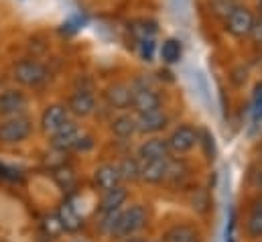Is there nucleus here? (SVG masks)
I'll list each match as a JSON object with an SVG mask.
<instances>
[{
    "mask_svg": "<svg viewBox=\"0 0 262 242\" xmlns=\"http://www.w3.org/2000/svg\"><path fill=\"white\" fill-rule=\"evenodd\" d=\"M250 183H252L256 189H260L262 191V169H256V171L250 175Z\"/></svg>",
    "mask_w": 262,
    "mask_h": 242,
    "instance_id": "30",
    "label": "nucleus"
},
{
    "mask_svg": "<svg viewBox=\"0 0 262 242\" xmlns=\"http://www.w3.org/2000/svg\"><path fill=\"white\" fill-rule=\"evenodd\" d=\"M146 220H148V212L140 204H134L128 210H120L116 226L112 230V236H116L120 240L128 238V236H134L138 230H142L146 226Z\"/></svg>",
    "mask_w": 262,
    "mask_h": 242,
    "instance_id": "1",
    "label": "nucleus"
},
{
    "mask_svg": "<svg viewBox=\"0 0 262 242\" xmlns=\"http://www.w3.org/2000/svg\"><path fill=\"white\" fill-rule=\"evenodd\" d=\"M236 6H238L236 0H209V10H211V14L217 16V18H222V21H224Z\"/></svg>",
    "mask_w": 262,
    "mask_h": 242,
    "instance_id": "22",
    "label": "nucleus"
},
{
    "mask_svg": "<svg viewBox=\"0 0 262 242\" xmlns=\"http://www.w3.org/2000/svg\"><path fill=\"white\" fill-rule=\"evenodd\" d=\"M110 130L118 138H130L132 134L136 132V116L126 114V112L118 114L116 118H112V122H110Z\"/></svg>",
    "mask_w": 262,
    "mask_h": 242,
    "instance_id": "18",
    "label": "nucleus"
},
{
    "mask_svg": "<svg viewBox=\"0 0 262 242\" xmlns=\"http://www.w3.org/2000/svg\"><path fill=\"white\" fill-rule=\"evenodd\" d=\"M94 147V140L90 138V136H79V140H77V145H75V151H88V149H92Z\"/></svg>",
    "mask_w": 262,
    "mask_h": 242,
    "instance_id": "29",
    "label": "nucleus"
},
{
    "mask_svg": "<svg viewBox=\"0 0 262 242\" xmlns=\"http://www.w3.org/2000/svg\"><path fill=\"white\" fill-rule=\"evenodd\" d=\"M67 110L73 116H77V118H85V116L94 114V110H96V98H94V94L88 92V90H79V92L71 94V98L67 102Z\"/></svg>",
    "mask_w": 262,
    "mask_h": 242,
    "instance_id": "12",
    "label": "nucleus"
},
{
    "mask_svg": "<svg viewBox=\"0 0 262 242\" xmlns=\"http://www.w3.org/2000/svg\"><path fill=\"white\" fill-rule=\"evenodd\" d=\"M246 234L250 238H262V214L250 212V216L246 220Z\"/></svg>",
    "mask_w": 262,
    "mask_h": 242,
    "instance_id": "24",
    "label": "nucleus"
},
{
    "mask_svg": "<svg viewBox=\"0 0 262 242\" xmlns=\"http://www.w3.org/2000/svg\"><path fill=\"white\" fill-rule=\"evenodd\" d=\"M167 179H169V159H163V161H140V182L157 185V183H163Z\"/></svg>",
    "mask_w": 262,
    "mask_h": 242,
    "instance_id": "11",
    "label": "nucleus"
},
{
    "mask_svg": "<svg viewBox=\"0 0 262 242\" xmlns=\"http://www.w3.org/2000/svg\"><path fill=\"white\" fill-rule=\"evenodd\" d=\"M167 114L163 112V108L150 110V112H142L136 114V132L140 134H157L167 126Z\"/></svg>",
    "mask_w": 262,
    "mask_h": 242,
    "instance_id": "7",
    "label": "nucleus"
},
{
    "mask_svg": "<svg viewBox=\"0 0 262 242\" xmlns=\"http://www.w3.org/2000/svg\"><path fill=\"white\" fill-rule=\"evenodd\" d=\"M128 197V191L124 185H116L108 191H104V197L100 201V212L102 214H110V212H120L124 201Z\"/></svg>",
    "mask_w": 262,
    "mask_h": 242,
    "instance_id": "16",
    "label": "nucleus"
},
{
    "mask_svg": "<svg viewBox=\"0 0 262 242\" xmlns=\"http://www.w3.org/2000/svg\"><path fill=\"white\" fill-rule=\"evenodd\" d=\"M45 230L49 232V236H55V234H59V232L63 230L59 216H49V218L45 220Z\"/></svg>",
    "mask_w": 262,
    "mask_h": 242,
    "instance_id": "27",
    "label": "nucleus"
},
{
    "mask_svg": "<svg viewBox=\"0 0 262 242\" xmlns=\"http://www.w3.org/2000/svg\"><path fill=\"white\" fill-rule=\"evenodd\" d=\"M248 37L252 39V43H254V45L262 47V16H258V18L254 21V27H252V31H250V35H248Z\"/></svg>",
    "mask_w": 262,
    "mask_h": 242,
    "instance_id": "28",
    "label": "nucleus"
},
{
    "mask_svg": "<svg viewBox=\"0 0 262 242\" xmlns=\"http://www.w3.org/2000/svg\"><path fill=\"white\" fill-rule=\"evenodd\" d=\"M79 136H81V132H79L77 124L67 120L59 130H55V132L51 134V145H53V149H57V151H71V149H75Z\"/></svg>",
    "mask_w": 262,
    "mask_h": 242,
    "instance_id": "10",
    "label": "nucleus"
},
{
    "mask_svg": "<svg viewBox=\"0 0 262 242\" xmlns=\"http://www.w3.org/2000/svg\"><path fill=\"white\" fill-rule=\"evenodd\" d=\"M183 55V47H181V41L177 39H167L163 45H161V59L169 65L177 63Z\"/></svg>",
    "mask_w": 262,
    "mask_h": 242,
    "instance_id": "20",
    "label": "nucleus"
},
{
    "mask_svg": "<svg viewBox=\"0 0 262 242\" xmlns=\"http://www.w3.org/2000/svg\"><path fill=\"white\" fill-rule=\"evenodd\" d=\"M163 242H201V234H199L195 226L177 224V226H173L165 232Z\"/></svg>",
    "mask_w": 262,
    "mask_h": 242,
    "instance_id": "17",
    "label": "nucleus"
},
{
    "mask_svg": "<svg viewBox=\"0 0 262 242\" xmlns=\"http://www.w3.org/2000/svg\"><path fill=\"white\" fill-rule=\"evenodd\" d=\"M27 96L20 90H6L0 94V116H18L27 108Z\"/></svg>",
    "mask_w": 262,
    "mask_h": 242,
    "instance_id": "9",
    "label": "nucleus"
},
{
    "mask_svg": "<svg viewBox=\"0 0 262 242\" xmlns=\"http://www.w3.org/2000/svg\"><path fill=\"white\" fill-rule=\"evenodd\" d=\"M167 143H169L171 153H175V155H185V153H189L191 149H195V145L199 143V132H197L193 126L183 124V126H177V128L171 132V136L167 138Z\"/></svg>",
    "mask_w": 262,
    "mask_h": 242,
    "instance_id": "5",
    "label": "nucleus"
},
{
    "mask_svg": "<svg viewBox=\"0 0 262 242\" xmlns=\"http://www.w3.org/2000/svg\"><path fill=\"white\" fill-rule=\"evenodd\" d=\"M130 108L136 112V114L157 110V108H161V96H159V94H157L152 88H146V86L132 88V104H130Z\"/></svg>",
    "mask_w": 262,
    "mask_h": 242,
    "instance_id": "6",
    "label": "nucleus"
},
{
    "mask_svg": "<svg viewBox=\"0 0 262 242\" xmlns=\"http://www.w3.org/2000/svg\"><path fill=\"white\" fill-rule=\"evenodd\" d=\"M254 21H256V16L252 14V10H250L248 6H244V4H238V6L224 18V27H226V31H228L232 37L244 39V37L250 35V31H252V27H254Z\"/></svg>",
    "mask_w": 262,
    "mask_h": 242,
    "instance_id": "3",
    "label": "nucleus"
},
{
    "mask_svg": "<svg viewBox=\"0 0 262 242\" xmlns=\"http://www.w3.org/2000/svg\"><path fill=\"white\" fill-rule=\"evenodd\" d=\"M250 212H258V214H262V195H258V197L252 201V208H250Z\"/></svg>",
    "mask_w": 262,
    "mask_h": 242,
    "instance_id": "31",
    "label": "nucleus"
},
{
    "mask_svg": "<svg viewBox=\"0 0 262 242\" xmlns=\"http://www.w3.org/2000/svg\"><path fill=\"white\" fill-rule=\"evenodd\" d=\"M33 132V122L27 116H10L0 122V143L2 145H18L29 138Z\"/></svg>",
    "mask_w": 262,
    "mask_h": 242,
    "instance_id": "4",
    "label": "nucleus"
},
{
    "mask_svg": "<svg viewBox=\"0 0 262 242\" xmlns=\"http://www.w3.org/2000/svg\"><path fill=\"white\" fill-rule=\"evenodd\" d=\"M12 75L25 88H39V86H43L47 82L49 71L41 61L27 57V59L16 61V65L12 69Z\"/></svg>",
    "mask_w": 262,
    "mask_h": 242,
    "instance_id": "2",
    "label": "nucleus"
},
{
    "mask_svg": "<svg viewBox=\"0 0 262 242\" xmlns=\"http://www.w3.org/2000/svg\"><path fill=\"white\" fill-rule=\"evenodd\" d=\"M140 57H142V61H152V57H155V41H152V37L140 41Z\"/></svg>",
    "mask_w": 262,
    "mask_h": 242,
    "instance_id": "26",
    "label": "nucleus"
},
{
    "mask_svg": "<svg viewBox=\"0 0 262 242\" xmlns=\"http://www.w3.org/2000/svg\"><path fill=\"white\" fill-rule=\"evenodd\" d=\"M118 169H120V175H122V182H136L140 179V161L138 157H126L118 163Z\"/></svg>",
    "mask_w": 262,
    "mask_h": 242,
    "instance_id": "21",
    "label": "nucleus"
},
{
    "mask_svg": "<svg viewBox=\"0 0 262 242\" xmlns=\"http://www.w3.org/2000/svg\"><path fill=\"white\" fill-rule=\"evenodd\" d=\"M69 120V110L63 104H51L45 108L43 116H41V128L47 134H53L55 130H59L66 122Z\"/></svg>",
    "mask_w": 262,
    "mask_h": 242,
    "instance_id": "14",
    "label": "nucleus"
},
{
    "mask_svg": "<svg viewBox=\"0 0 262 242\" xmlns=\"http://www.w3.org/2000/svg\"><path fill=\"white\" fill-rule=\"evenodd\" d=\"M57 216H59V220H61L63 230L75 232V230L81 226V218H79V214L75 212V208H73L69 201H63V204H61V208H59Z\"/></svg>",
    "mask_w": 262,
    "mask_h": 242,
    "instance_id": "19",
    "label": "nucleus"
},
{
    "mask_svg": "<svg viewBox=\"0 0 262 242\" xmlns=\"http://www.w3.org/2000/svg\"><path fill=\"white\" fill-rule=\"evenodd\" d=\"M122 242H148V240H144V238H140V236H128V238H122Z\"/></svg>",
    "mask_w": 262,
    "mask_h": 242,
    "instance_id": "32",
    "label": "nucleus"
},
{
    "mask_svg": "<svg viewBox=\"0 0 262 242\" xmlns=\"http://www.w3.org/2000/svg\"><path fill=\"white\" fill-rule=\"evenodd\" d=\"M104 98H106V102H108L110 108H114V110H126V108H130L132 104V88L126 86V84H122V82L112 84V86L106 88Z\"/></svg>",
    "mask_w": 262,
    "mask_h": 242,
    "instance_id": "13",
    "label": "nucleus"
},
{
    "mask_svg": "<svg viewBox=\"0 0 262 242\" xmlns=\"http://www.w3.org/2000/svg\"><path fill=\"white\" fill-rule=\"evenodd\" d=\"M258 12H260V16H262V0H258Z\"/></svg>",
    "mask_w": 262,
    "mask_h": 242,
    "instance_id": "33",
    "label": "nucleus"
},
{
    "mask_svg": "<svg viewBox=\"0 0 262 242\" xmlns=\"http://www.w3.org/2000/svg\"><path fill=\"white\" fill-rule=\"evenodd\" d=\"M138 159L140 161H163L171 159V149L165 138H148L138 147Z\"/></svg>",
    "mask_w": 262,
    "mask_h": 242,
    "instance_id": "8",
    "label": "nucleus"
},
{
    "mask_svg": "<svg viewBox=\"0 0 262 242\" xmlns=\"http://www.w3.org/2000/svg\"><path fill=\"white\" fill-rule=\"evenodd\" d=\"M53 179H55V183H57L61 189L69 191V189L75 185V173H73V169H69V167H59V169L53 171Z\"/></svg>",
    "mask_w": 262,
    "mask_h": 242,
    "instance_id": "23",
    "label": "nucleus"
},
{
    "mask_svg": "<svg viewBox=\"0 0 262 242\" xmlns=\"http://www.w3.org/2000/svg\"><path fill=\"white\" fill-rule=\"evenodd\" d=\"M252 120H262V82L254 88V100H252Z\"/></svg>",
    "mask_w": 262,
    "mask_h": 242,
    "instance_id": "25",
    "label": "nucleus"
},
{
    "mask_svg": "<svg viewBox=\"0 0 262 242\" xmlns=\"http://www.w3.org/2000/svg\"><path fill=\"white\" fill-rule=\"evenodd\" d=\"M94 179H96V185H98L102 191H108V189H112V187H116V185H122L120 169H118V165H114V163H104V165H100V167L96 169Z\"/></svg>",
    "mask_w": 262,
    "mask_h": 242,
    "instance_id": "15",
    "label": "nucleus"
}]
</instances>
